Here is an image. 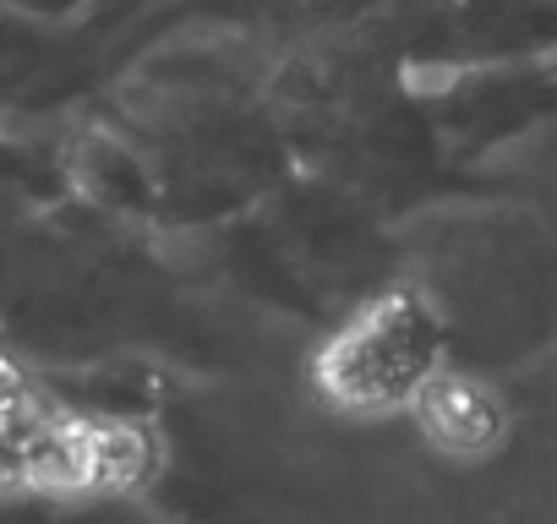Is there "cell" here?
I'll use <instances>...</instances> for the list:
<instances>
[{"mask_svg": "<svg viewBox=\"0 0 557 524\" xmlns=\"http://www.w3.org/2000/svg\"><path fill=\"white\" fill-rule=\"evenodd\" d=\"M437 361V328L432 312L416 301H377L329 355V388L345 404L361 410H388L416 399L432 383Z\"/></svg>", "mask_w": 557, "mask_h": 524, "instance_id": "obj_1", "label": "cell"}, {"mask_svg": "<svg viewBox=\"0 0 557 524\" xmlns=\"http://www.w3.org/2000/svg\"><path fill=\"white\" fill-rule=\"evenodd\" d=\"M421 399H426V426L448 448H486L497 437V426H503L497 404L481 388H470V383H426Z\"/></svg>", "mask_w": 557, "mask_h": 524, "instance_id": "obj_2", "label": "cell"}]
</instances>
